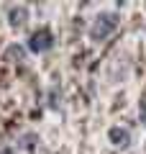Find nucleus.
I'll return each instance as SVG.
<instances>
[{"mask_svg":"<svg viewBox=\"0 0 146 154\" xmlns=\"http://www.w3.org/2000/svg\"><path fill=\"white\" fill-rule=\"evenodd\" d=\"M115 28H118V18H115L113 13H103V16H97L95 23L90 26V38L92 41H105Z\"/></svg>","mask_w":146,"mask_h":154,"instance_id":"obj_1","label":"nucleus"},{"mask_svg":"<svg viewBox=\"0 0 146 154\" xmlns=\"http://www.w3.org/2000/svg\"><path fill=\"white\" fill-rule=\"evenodd\" d=\"M51 46H54V36H51V31H49V28H38V31H33L31 38H28V49L36 51V54L49 51Z\"/></svg>","mask_w":146,"mask_h":154,"instance_id":"obj_2","label":"nucleus"},{"mask_svg":"<svg viewBox=\"0 0 146 154\" xmlns=\"http://www.w3.org/2000/svg\"><path fill=\"white\" fill-rule=\"evenodd\" d=\"M110 139H113L115 146H126L131 141V134H128V128H110Z\"/></svg>","mask_w":146,"mask_h":154,"instance_id":"obj_3","label":"nucleus"},{"mask_svg":"<svg viewBox=\"0 0 146 154\" xmlns=\"http://www.w3.org/2000/svg\"><path fill=\"white\" fill-rule=\"evenodd\" d=\"M23 23H26V8H13V11H11V26L13 28H21L23 26Z\"/></svg>","mask_w":146,"mask_h":154,"instance_id":"obj_4","label":"nucleus"},{"mask_svg":"<svg viewBox=\"0 0 146 154\" xmlns=\"http://www.w3.org/2000/svg\"><path fill=\"white\" fill-rule=\"evenodd\" d=\"M141 118L146 121V93H144V98H141Z\"/></svg>","mask_w":146,"mask_h":154,"instance_id":"obj_5","label":"nucleus"}]
</instances>
